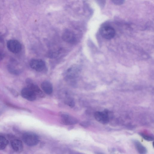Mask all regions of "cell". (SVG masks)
Segmentation results:
<instances>
[{"mask_svg":"<svg viewBox=\"0 0 154 154\" xmlns=\"http://www.w3.org/2000/svg\"><path fill=\"white\" fill-rule=\"evenodd\" d=\"M113 3L116 4H121L123 3L124 1L122 0H115L112 1Z\"/></svg>","mask_w":154,"mask_h":154,"instance_id":"17","label":"cell"},{"mask_svg":"<svg viewBox=\"0 0 154 154\" xmlns=\"http://www.w3.org/2000/svg\"><path fill=\"white\" fill-rule=\"evenodd\" d=\"M134 143L136 149L139 154H146L147 153L146 148L140 141L134 140Z\"/></svg>","mask_w":154,"mask_h":154,"instance_id":"12","label":"cell"},{"mask_svg":"<svg viewBox=\"0 0 154 154\" xmlns=\"http://www.w3.org/2000/svg\"><path fill=\"white\" fill-rule=\"evenodd\" d=\"M41 87L43 91L48 94H50L53 91V87L51 83L49 81H45L41 84Z\"/></svg>","mask_w":154,"mask_h":154,"instance_id":"10","label":"cell"},{"mask_svg":"<svg viewBox=\"0 0 154 154\" xmlns=\"http://www.w3.org/2000/svg\"><path fill=\"white\" fill-rule=\"evenodd\" d=\"M139 134L144 140L147 141H152L154 140L153 137L152 135L143 133H140Z\"/></svg>","mask_w":154,"mask_h":154,"instance_id":"14","label":"cell"},{"mask_svg":"<svg viewBox=\"0 0 154 154\" xmlns=\"http://www.w3.org/2000/svg\"><path fill=\"white\" fill-rule=\"evenodd\" d=\"M21 94L23 98L30 101H34L36 97L35 93L28 87L23 88L21 91Z\"/></svg>","mask_w":154,"mask_h":154,"instance_id":"7","label":"cell"},{"mask_svg":"<svg viewBox=\"0 0 154 154\" xmlns=\"http://www.w3.org/2000/svg\"><path fill=\"white\" fill-rule=\"evenodd\" d=\"M23 139L24 143L29 146L36 145L39 142L38 136L32 133H26L23 135Z\"/></svg>","mask_w":154,"mask_h":154,"instance_id":"1","label":"cell"},{"mask_svg":"<svg viewBox=\"0 0 154 154\" xmlns=\"http://www.w3.org/2000/svg\"><path fill=\"white\" fill-rule=\"evenodd\" d=\"M95 118L98 122L103 124H107L109 121V117L108 111H97L94 114Z\"/></svg>","mask_w":154,"mask_h":154,"instance_id":"4","label":"cell"},{"mask_svg":"<svg viewBox=\"0 0 154 154\" xmlns=\"http://www.w3.org/2000/svg\"><path fill=\"white\" fill-rule=\"evenodd\" d=\"M29 65L32 69L38 72L42 71L45 66V63L43 60L38 59L31 60Z\"/></svg>","mask_w":154,"mask_h":154,"instance_id":"5","label":"cell"},{"mask_svg":"<svg viewBox=\"0 0 154 154\" xmlns=\"http://www.w3.org/2000/svg\"><path fill=\"white\" fill-rule=\"evenodd\" d=\"M62 123L66 125H74L77 123L78 120L75 118L66 113L61 114Z\"/></svg>","mask_w":154,"mask_h":154,"instance_id":"8","label":"cell"},{"mask_svg":"<svg viewBox=\"0 0 154 154\" xmlns=\"http://www.w3.org/2000/svg\"><path fill=\"white\" fill-rule=\"evenodd\" d=\"M11 145L14 150L18 152L22 151L23 146L21 141L18 139L12 140L11 142Z\"/></svg>","mask_w":154,"mask_h":154,"instance_id":"11","label":"cell"},{"mask_svg":"<svg viewBox=\"0 0 154 154\" xmlns=\"http://www.w3.org/2000/svg\"><path fill=\"white\" fill-rule=\"evenodd\" d=\"M100 32L102 36L107 39L112 38L115 35V29L109 26H105L102 27L100 29Z\"/></svg>","mask_w":154,"mask_h":154,"instance_id":"2","label":"cell"},{"mask_svg":"<svg viewBox=\"0 0 154 154\" xmlns=\"http://www.w3.org/2000/svg\"><path fill=\"white\" fill-rule=\"evenodd\" d=\"M8 141L4 137L0 136V150L5 149L7 146Z\"/></svg>","mask_w":154,"mask_h":154,"instance_id":"13","label":"cell"},{"mask_svg":"<svg viewBox=\"0 0 154 154\" xmlns=\"http://www.w3.org/2000/svg\"><path fill=\"white\" fill-rule=\"evenodd\" d=\"M62 38L64 41L69 43H74L77 40L75 33L68 29H66L63 32L62 35Z\"/></svg>","mask_w":154,"mask_h":154,"instance_id":"6","label":"cell"},{"mask_svg":"<svg viewBox=\"0 0 154 154\" xmlns=\"http://www.w3.org/2000/svg\"><path fill=\"white\" fill-rule=\"evenodd\" d=\"M4 57V54L0 52V61L2 60Z\"/></svg>","mask_w":154,"mask_h":154,"instance_id":"18","label":"cell"},{"mask_svg":"<svg viewBox=\"0 0 154 154\" xmlns=\"http://www.w3.org/2000/svg\"><path fill=\"white\" fill-rule=\"evenodd\" d=\"M26 83L27 84V87L31 89L36 95L42 97L43 96L42 92L38 86L33 84L29 79H27L26 80Z\"/></svg>","mask_w":154,"mask_h":154,"instance_id":"9","label":"cell"},{"mask_svg":"<svg viewBox=\"0 0 154 154\" xmlns=\"http://www.w3.org/2000/svg\"><path fill=\"white\" fill-rule=\"evenodd\" d=\"M8 89L9 90V91H10V92L12 93V94L15 96L17 97L18 95V93L15 90H14L13 89L10 88H9Z\"/></svg>","mask_w":154,"mask_h":154,"instance_id":"16","label":"cell"},{"mask_svg":"<svg viewBox=\"0 0 154 154\" xmlns=\"http://www.w3.org/2000/svg\"><path fill=\"white\" fill-rule=\"evenodd\" d=\"M7 46L11 52L17 54L20 52L22 49V45L18 41L14 39L8 40L7 42Z\"/></svg>","mask_w":154,"mask_h":154,"instance_id":"3","label":"cell"},{"mask_svg":"<svg viewBox=\"0 0 154 154\" xmlns=\"http://www.w3.org/2000/svg\"><path fill=\"white\" fill-rule=\"evenodd\" d=\"M95 154H104L101 152H96Z\"/></svg>","mask_w":154,"mask_h":154,"instance_id":"19","label":"cell"},{"mask_svg":"<svg viewBox=\"0 0 154 154\" xmlns=\"http://www.w3.org/2000/svg\"><path fill=\"white\" fill-rule=\"evenodd\" d=\"M2 41V38L0 36V42Z\"/></svg>","mask_w":154,"mask_h":154,"instance_id":"20","label":"cell"},{"mask_svg":"<svg viewBox=\"0 0 154 154\" xmlns=\"http://www.w3.org/2000/svg\"><path fill=\"white\" fill-rule=\"evenodd\" d=\"M66 103L67 104L71 107H73L75 105L74 102L73 100L71 99H68L67 101H66Z\"/></svg>","mask_w":154,"mask_h":154,"instance_id":"15","label":"cell"}]
</instances>
